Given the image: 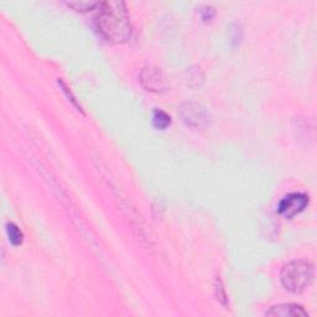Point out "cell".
<instances>
[{
  "instance_id": "obj_13",
  "label": "cell",
  "mask_w": 317,
  "mask_h": 317,
  "mask_svg": "<svg viewBox=\"0 0 317 317\" xmlns=\"http://www.w3.org/2000/svg\"><path fill=\"white\" fill-rule=\"evenodd\" d=\"M57 83H58V86H60L61 89H62L63 93L66 94V97H67V98H69V101H71V103L73 104L74 107L77 108V110H79V112H82V113H83L82 107H81V104L78 103V101H77L76 97L73 96V93H72V92H71V89H70V88L67 87V85H66V83L63 82L62 79H58Z\"/></svg>"
},
{
  "instance_id": "obj_7",
  "label": "cell",
  "mask_w": 317,
  "mask_h": 317,
  "mask_svg": "<svg viewBox=\"0 0 317 317\" xmlns=\"http://www.w3.org/2000/svg\"><path fill=\"white\" fill-rule=\"evenodd\" d=\"M6 234H8L9 242L15 247L20 246L22 243V241H24V234H22L21 229L15 223L6 224Z\"/></svg>"
},
{
  "instance_id": "obj_9",
  "label": "cell",
  "mask_w": 317,
  "mask_h": 317,
  "mask_svg": "<svg viewBox=\"0 0 317 317\" xmlns=\"http://www.w3.org/2000/svg\"><path fill=\"white\" fill-rule=\"evenodd\" d=\"M228 36H229V42L233 47L239 46L243 38V28L241 24H232L228 30Z\"/></svg>"
},
{
  "instance_id": "obj_5",
  "label": "cell",
  "mask_w": 317,
  "mask_h": 317,
  "mask_svg": "<svg viewBox=\"0 0 317 317\" xmlns=\"http://www.w3.org/2000/svg\"><path fill=\"white\" fill-rule=\"evenodd\" d=\"M140 83L148 92H153V93H162L167 88L166 79L162 71L154 66H148L141 70Z\"/></svg>"
},
{
  "instance_id": "obj_8",
  "label": "cell",
  "mask_w": 317,
  "mask_h": 317,
  "mask_svg": "<svg viewBox=\"0 0 317 317\" xmlns=\"http://www.w3.org/2000/svg\"><path fill=\"white\" fill-rule=\"evenodd\" d=\"M153 124L158 130H164L171 124V118L162 110L155 109L153 113Z\"/></svg>"
},
{
  "instance_id": "obj_10",
  "label": "cell",
  "mask_w": 317,
  "mask_h": 317,
  "mask_svg": "<svg viewBox=\"0 0 317 317\" xmlns=\"http://www.w3.org/2000/svg\"><path fill=\"white\" fill-rule=\"evenodd\" d=\"M187 85L191 88H197L200 87L203 82V74L202 72L200 71V69L197 67H194V69H190L187 71Z\"/></svg>"
},
{
  "instance_id": "obj_12",
  "label": "cell",
  "mask_w": 317,
  "mask_h": 317,
  "mask_svg": "<svg viewBox=\"0 0 317 317\" xmlns=\"http://www.w3.org/2000/svg\"><path fill=\"white\" fill-rule=\"evenodd\" d=\"M67 5L76 11L86 13V11H90L98 8L99 3H93V1H70V3H67Z\"/></svg>"
},
{
  "instance_id": "obj_6",
  "label": "cell",
  "mask_w": 317,
  "mask_h": 317,
  "mask_svg": "<svg viewBox=\"0 0 317 317\" xmlns=\"http://www.w3.org/2000/svg\"><path fill=\"white\" fill-rule=\"evenodd\" d=\"M265 315L274 317H307L309 312L298 303H282L271 307Z\"/></svg>"
},
{
  "instance_id": "obj_2",
  "label": "cell",
  "mask_w": 317,
  "mask_h": 317,
  "mask_svg": "<svg viewBox=\"0 0 317 317\" xmlns=\"http://www.w3.org/2000/svg\"><path fill=\"white\" fill-rule=\"evenodd\" d=\"M280 278L285 289L294 294L302 293L314 279V265L306 260H294L285 264Z\"/></svg>"
},
{
  "instance_id": "obj_3",
  "label": "cell",
  "mask_w": 317,
  "mask_h": 317,
  "mask_svg": "<svg viewBox=\"0 0 317 317\" xmlns=\"http://www.w3.org/2000/svg\"><path fill=\"white\" fill-rule=\"evenodd\" d=\"M177 114L181 122L190 128L201 129L210 124L211 115L202 104L194 102H186L178 107Z\"/></svg>"
},
{
  "instance_id": "obj_14",
  "label": "cell",
  "mask_w": 317,
  "mask_h": 317,
  "mask_svg": "<svg viewBox=\"0 0 317 317\" xmlns=\"http://www.w3.org/2000/svg\"><path fill=\"white\" fill-rule=\"evenodd\" d=\"M201 18L203 19V21H211V20L213 19L214 14H216V11H214V9L212 8V6L210 5H206L203 6L202 9H201Z\"/></svg>"
},
{
  "instance_id": "obj_4",
  "label": "cell",
  "mask_w": 317,
  "mask_h": 317,
  "mask_svg": "<svg viewBox=\"0 0 317 317\" xmlns=\"http://www.w3.org/2000/svg\"><path fill=\"white\" fill-rule=\"evenodd\" d=\"M309 206V196L301 192H293L282 198L278 205V212L285 218H293Z\"/></svg>"
},
{
  "instance_id": "obj_1",
  "label": "cell",
  "mask_w": 317,
  "mask_h": 317,
  "mask_svg": "<svg viewBox=\"0 0 317 317\" xmlns=\"http://www.w3.org/2000/svg\"><path fill=\"white\" fill-rule=\"evenodd\" d=\"M98 14L94 18V25L99 35L110 44H123L130 38V18L123 1H104L99 3Z\"/></svg>"
},
{
  "instance_id": "obj_11",
  "label": "cell",
  "mask_w": 317,
  "mask_h": 317,
  "mask_svg": "<svg viewBox=\"0 0 317 317\" xmlns=\"http://www.w3.org/2000/svg\"><path fill=\"white\" fill-rule=\"evenodd\" d=\"M214 295H216L217 300H218L224 307L227 306V305H228L227 294H226V290H224L223 282H222V280L219 279V276H217L216 280H214Z\"/></svg>"
}]
</instances>
